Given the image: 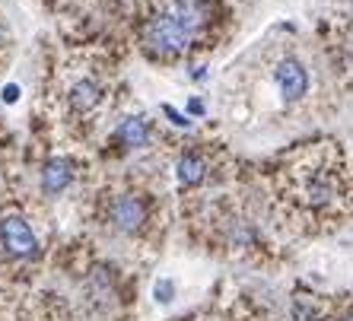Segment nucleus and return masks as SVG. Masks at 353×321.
<instances>
[{"label":"nucleus","mask_w":353,"mask_h":321,"mask_svg":"<svg viewBox=\"0 0 353 321\" xmlns=\"http://www.w3.org/2000/svg\"><path fill=\"white\" fill-rule=\"evenodd\" d=\"M271 185L274 204L293 229H331L353 214V156L334 141L283 153Z\"/></svg>","instance_id":"obj_1"},{"label":"nucleus","mask_w":353,"mask_h":321,"mask_svg":"<svg viewBox=\"0 0 353 321\" xmlns=\"http://www.w3.org/2000/svg\"><path fill=\"white\" fill-rule=\"evenodd\" d=\"M216 19V0H153L137 25L140 48L147 58L172 64L204 48Z\"/></svg>","instance_id":"obj_2"},{"label":"nucleus","mask_w":353,"mask_h":321,"mask_svg":"<svg viewBox=\"0 0 353 321\" xmlns=\"http://www.w3.org/2000/svg\"><path fill=\"white\" fill-rule=\"evenodd\" d=\"M102 220L115 236L134 239L150 226V198L137 188L112 191L102 200Z\"/></svg>","instance_id":"obj_3"},{"label":"nucleus","mask_w":353,"mask_h":321,"mask_svg":"<svg viewBox=\"0 0 353 321\" xmlns=\"http://www.w3.org/2000/svg\"><path fill=\"white\" fill-rule=\"evenodd\" d=\"M0 251H3L7 261H17V264L35 261L41 255V245H39V236H35L32 222L26 220V214L17 210V207H7L0 214Z\"/></svg>","instance_id":"obj_4"},{"label":"nucleus","mask_w":353,"mask_h":321,"mask_svg":"<svg viewBox=\"0 0 353 321\" xmlns=\"http://www.w3.org/2000/svg\"><path fill=\"white\" fill-rule=\"evenodd\" d=\"M274 90H277L280 102L283 105H296V102L305 99L309 92V70L303 67L299 58H280L274 67Z\"/></svg>","instance_id":"obj_5"},{"label":"nucleus","mask_w":353,"mask_h":321,"mask_svg":"<svg viewBox=\"0 0 353 321\" xmlns=\"http://www.w3.org/2000/svg\"><path fill=\"white\" fill-rule=\"evenodd\" d=\"M102 99H105V92H102V86H99L92 76H77V80H70V86H67V92H64L67 108H70V115H77V118L92 115V112L102 105Z\"/></svg>","instance_id":"obj_6"},{"label":"nucleus","mask_w":353,"mask_h":321,"mask_svg":"<svg viewBox=\"0 0 353 321\" xmlns=\"http://www.w3.org/2000/svg\"><path fill=\"white\" fill-rule=\"evenodd\" d=\"M207 172H210V163L201 149H185L179 159H175V181H179L181 191H194L207 181Z\"/></svg>","instance_id":"obj_7"},{"label":"nucleus","mask_w":353,"mask_h":321,"mask_svg":"<svg viewBox=\"0 0 353 321\" xmlns=\"http://www.w3.org/2000/svg\"><path fill=\"white\" fill-rule=\"evenodd\" d=\"M77 169L70 159H51V163H45V169H41V188H45V194H61V191L70 188V181H74Z\"/></svg>","instance_id":"obj_8"},{"label":"nucleus","mask_w":353,"mask_h":321,"mask_svg":"<svg viewBox=\"0 0 353 321\" xmlns=\"http://www.w3.org/2000/svg\"><path fill=\"white\" fill-rule=\"evenodd\" d=\"M115 137L124 143V147H131V149L147 147V143H150V124H147V118H143V115L124 118V121L118 124V134H115Z\"/></svg>","instance_id":"obj_9"},{"label":"nucleus","mask_w":353,"mask_h":321,"mask_svg":"<svg viewBox=\"0 0 353 321\" xmlns=\"http://www.w3.org/2000/svg\"><path fill=\"white\" fill-rule=\"evenodd\" d=\"M7 48H10V32H7V25H3V19H0V64L7 58Z\"/></svg>","instance_id":"obj_10"},{"label":"nucleus","mask_w":353,"mask_h":321,"mask_svg":"<svg viewBox=\"0 0 353 321\" xmlns=\"http://www.w3.org/2000/svg\"><path fill=\"white\" fill-rule=\"evenodd\" d=\"M157 299L169 302V299H172V283H169V280H159L157 283Z\"/></svg>","instance_id":"obj_11"},{"label":"nucleus","mask_w":353,"mask_h":321,"mask_svg":"<svg viewBox=\"0 0 353 321\" xmlns=\"http://www.w3.org/2000/svg\"><path fill=\"white\" fill-rule=\"evenodd\" d=\"M341 321H353V309H350V312H344V315H341Z\"/></svg>","instance_id":"obj_12"}]
</instances>
